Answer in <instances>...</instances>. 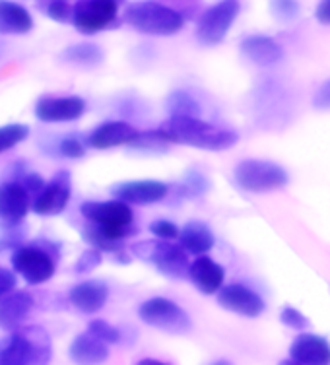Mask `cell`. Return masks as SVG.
I'll use <instances>...</instances> for the list:
<instances>
[{"instance_id":"36","label":"cell","mask_w":330,"mask_h":365,"mask_svg":"<svg viewBox=\"0 0 330 365\" xmlns=\"http://www.w3.org/2000/svg\"><path fill=\"white\" fill-rule=\"evenodd\" d=\"M20 185H21V189L28 192L29 198L37 197V195L45 189V181H43L41 177L37 175V173H28V175L21 179Z\"/></svg>"},{"instance_id":"38","label":"cell","mask_w":330,"mask_h":365,"mask_svg":"<svg viewBox=\"0 0 330 365\" xmlns=\"http://www.w3.org/2000/svg\"><path fill=\"white\" fill-rule=\"evenodd\" d=\"M16 288V276L14 272H10L6 268L0 267V297H4L10 292H14Z\"/></svg>"},{"instance_id":"5","label":"cell","mask_w":330,"mask_h":365,"mask_svg":"<svg viewBox=\"0 0 330 365\" xmlns=\"http://www.w3.org/2000/svg\"><path fill=\"white\" fill-rule=\"evenodd\" d=\"M133 253L140 260L154 264L169 278L189 276V253L181 245H173L169 241H142L133 247Z\"/></svg>"},{"instance_id":"29","label":"cell","mask_w":330,"mask_h":365,"mask_svg":"<svg viewBox=\"0 0 330 365\" xmlns=\"http://www.w3.org/2000/svg\"><path fill=\"white\" fill-rule=\"evenodd\" d=\"M88 332L93 334L96 338H99L101 342H105L107 346L109 344H119L120 342V332L119 329H115L105 321H101V319H96L92 323L88 324Z\"/></svg>"},{"instance_id":"21","label":"cell","mask_w":330,"mask_h":365,"mask_svg":"<svg viewBox=\"0 0 330 365\" xmlns=\"http://www.w3.org/2000/svg\"><path fill=\"white\" fill-rule=\"evenodd\" d=\"M68 354L76 365H101L109 359V346L86 330L72 340Z\"/></svg>"},{"instance_id":"11","label":"cell","mask_w":330,"mask_h":365,"mask_svg":"<svg viewBox=\"0 0 330 365\" xmlns=\"http://www.w3.org/2000/svg\"><path fill=\"white\" fill-rule=\"evenodd\" d=\"M72 192V181L68 171H58L49 185L33 200V212L39 216H58L68 206Z\"/></svg>"},{"instance_id":"27","label":"cell","mask_w":330,"mask_h":365,"mask_svg":"<svg viewBox=\"0 0 330 365\" xmlns=\"http://www.w3.org/2000/svg\"><path fill=\"white\" fill-rule=\"evenodd\" d=\"M82 237H84L86 241H88V243L93 247V249H98V251H107V253L117 255V253H120V249H123L120 241H113V239H109L107 235H103V233L99 232L98 225L84 227Z\"/></svg>"},{"instance_id":"39","label":"cell","mask_w":330,"mask_h":365,"mask_svg":"<svg viewBox=\"0 0 330 365\" xmlns=\"http://www.w3.org/2000/svg\"><path fill=\"white\" fill-rule=\"evenodd\" d=\"M315 18L324 26H330V0H321V4L316 6Z\"/></svg>"},{"instance_id":"34","label":"cell","mask_w":330,"mask_h":365,"mask_svg":"<svg viewBox=\"0 0 330 365\" xmlns=\"http://www.w3.org/2000/svg\"><path fill=\"white\" fill-rule=\"evenodd\" d=\"M47 14L55 21H68L72 20V6L66 0H53L47 8Z\"/></svg>"},{"instance_id":"41","label":"cell","mask_w":330,"mask_h":365,"mask_svg":"<svg viewBox=\"0 0 330 365\" xmlns=\"http://www.w3.org/2000/svg\"><path fill=\"white\" fill-rule=\"evenodd\" d=\"M278 365H301V364H299V361H295V359L289 358V359H282V361Z\"/></svg>"},{"instance_id":"9","label":"cell","mask_w":330,"mask_h":365,"mask_svg":"<svg viewBox=\"0 0 330 365\" xmlns=\"http://www.w3.org/2000/svg\"><path fill=\"white\" fill-rule=\"evenodd\" d=\"M237 14V0H222L216 6L206 10L197 26L198 41L202 45H218V43L224 41Z\"/></svg>"},{"instance_id":"24","label":"cell","mask_w":330,"mask_h":365,"mask_svg":"<svg viewBox=\"0 0 330 365\" xmlns=\"http://www.w3.org/2000/svg\"><path fill=\"white\" fill-rule=\"evenodd\" d=\"M33 28V20L24 6L0 0V34L2 36H21L28 34Z\"/></svg>"},{"instance_id":"20","label":"cell","mask_w":330,"mask_h":365,"mask_svg":"<svg viewBox=\"0 0 330 365\" xmlns=\"http://www.w3.org/2000/svg\"><path fill=\"white\" fill-rule=\"evenodd\" d=\"M107 299H109V288L101 280L82 282L71 289V303L80 313H88V315L98 313L105 307Z\"/></svg>"},{"instance_id":"18","label":"cell","mask_w":330,"mask_h":365,"mask_svg":"<svg viewBox=\"0 0 330 365\" xmlns=\"http://www.w3.org/2000/svg\"><path fill=\"white\" fill-rule=\"evenodd\" d=\"M33 309V297L26 292H10L0 297V329L14 332Z\"/></svg>"},{"instance_id":"3","label":"cell","mask_w":330,"mask_h":365,"mask_svg":"<svg viewBox=\"0 0 330 365\" xmlns=\"http://www.w3.org/2000/svg\"><path fill=\"white\" fill-rule=\"evenodd\" d=\"M125 20L148 36H175L185 26L183 16L158 2H134L127 8Z\"/></svg>"},{"instance_id":"32","label":"cell","mask_w":330,"mask_h":365,"mask_svg":"<svg viewBox=\"0 0 330 365\" xmlns=\"http://www.w3.org/2000/svg\"><path fill=\"white\" fill-rule=\"evenodd\" d=\"M280 321L286 324V327L295 330H301L309 324V319L303 315L301 311H297L295 307H289V305L288 307H284V311L280 313Z\"/></svg>"},{"instance_id":"16","label":"cell","mask_w":330,"mask_h":365,"mask_svg":"<svg viewBox=\"0 0 330 365\" xmlns=\"http://www.w3.org/2000/svg\"><path fill=\"white\" fill-rule=\"evenodd\" d=\"M289 356L301 365H330L329 340L316 334H299L289 348Z\"/></svg>"},{"instance_id":"12","label":"cell","mask_w":330,"mask_h":365,"mask_svg":"<svg viewBox=\"0 0 330 365\" xmlns=\"http://www.w3.org/2000/svg\"><path fill=\"white\" fill-rule=\"evenodd\" d=\"M111 197L125 204H140V206H148V204H155L167 197L169 187L162 181H125L113 185Z\"/></svg>"},{"instance_id":"30","label":"cell","mask_w":330,"mask_h":365,"mask_svg":"<svg viewBox=\"0 0 330 365\" xmlns=\"http://www.w3.org/2000/svg\"><path fill=\"white\" fill-rule=\"evenodd\" d=\"M272 14L280 21H292L299 14V4L295 0H272Z\"/></svg>"},{"instance_id":"4","label":"cell","mask_w":330,"mask_h":365,"mask_svg":"<svg viewBox=\"0 0 330 365\" xmlns=\"http://www.w3.org/2000/svg\"><path fill=\"white\" fill-rule=\"evenodd\" d=\"M233 175L239 187L249 192H272L289 182L288 171L267 160H243L237 163Z\"/></svg>"},{"instance_id":"40","label":"cell","mask_w":330,"mask_h":365,"mask_svg":"<svg viewBox=\"0 0 330 365\" xmlns=\"http://www.w3.org/2000/svg\"><path fill=\"white\" fill-rule=\"evenodd\" d=\"M136 365H167V364H163V361H160V359L146 358V359H140Z\"/></svg>"},{"instance_id":"31","label":"cell","mask_w":330,"mask_h":365,"mask_svg":"<svg viewBox=\"0 0 330 365\" xmlns=\"http://www.w3.org/2000/svg\"><path fill=\"white\" fill-rule=\"evenodd\" d=\"M101 264V251H98V249H88V251H84V253L80 255V259H78V262L74 264V270H76L78 274H88L92 272V270H96V268Z\"/></svg>"},{"instance_id":"43","label":"cell","mask_w":330,"mask_h":365,"mask_svg":"<svg viewBox=\"0 0 330 365\" xmlns=\"http://www.w3.org/2000/svg\"><path fill=\"white\" fill-rule=\"evenodd\" d=\"M115 2H120V0H115Z\"/></svg>"},{"instance_id":"7","label":"cell","mask_w":330,"mask_h":365,"mask_svg":"<svg viewBox=\"0 0 330 365\" xmlns=\"http://www.w3.org/2000/svg\"><path fill=\"white\" fill-rule=\"evenodd\" d=\"M119 14V2L115 0H80L72 8V21L80 34L93 36L109 28Z\"/></svg>"},{"instance_id":"42","label":"cell","mask_w":330,"mask_h":365,"mask_svg":"<svg viewBox=\"0 0 330 365\" xmlns=\"http://www.w3.org/2000/svg\"><path fill=\"white\" fill-rule=\"evenodd\" d=\"M212 365H232L230 361H225V359H220V361H214Z\"/></svg>"},{"instance_id":"6","label":"cell","mask_w":330,"mask_h":365,"mask_svg":"<svg viewBox=\"0 0 330 365\" xmlns=\"http://www.w3.org/2000/svg\"><path fill=\"white\" fill-rule=\"evenodd\" d=\"M138 317L148 327L163 330L167 334H185L192 327L190 317L185 313L183 307H179L177 303L169 302L165 297H152L142 303Z\"/></svg>"},{"instance_id":"28","label":"cell","mask_w":330,"mask_h":365,"mask_svg":"<svg viewBox=\"0 0 330 365\" xmlns=\"http://www.w3.org/2000/svg\"><path fill=\"white\" fill-rule=\"evenodd\" d=\"M29 136V128L26 125H6V127H0V154H4L8 150H12L18 146L20 142H24Z\"/></svg>"},{"instance_id":"23","label":"cell","mask_w":330,"mask_h":365,"mask_svg":"<svg viewBox=\"0 0 330 365\" xmlns=\"http://www.w3.org/2000/svg\"><path fill=\"white\" fill-rule=\"evenodd\" d=\"M179 243L189 255L202 257L214 249L216 237L206 224L202 222H189L183 230L179 232Z\"/></svg>"},{"instance_id":"25","label":"cell","mask_w":330,"mask_h":365,"mask_svg":"<svg viewBox=\"0 0 330 365\" xmlns=\"http://www.w3.org/2000/svg\"><path fill=\"white\" fill-rule=\"evenodd\" d=\"M61 56H63L64 63L92 68V66H98L103 61V51L92 45V43H78V45H72L68 49H64Z\"/></svg>"},{"instance_id":"37","label":"cell","mask_w":330,"mask_h":365,"mask_svg":"<svg viewBox=\"0 0 330 365\" xmlns=\"http://www.w3.org/2000/svg\"><path fill=\"white\" fill-rule=\"evenodd\" d=\"M313 106L323 111H330V80L319 86L313 96Z\"/></svg>"},{"instance_id":"33","label":"cell","mask_w":330,"mask_h":365,"mask_svg":"<svg viewBox=\"0 0 330 365\" xmlns=\"http://www.w3.org/2000/svg\"><path fill=\"white\" fill-rule=\"evenodd\" d=\"M150 232L154 233L158 239H162V241H171V239L179 237V227L173 222H167V220L154 222L150 225Z\"/></svg>"},{"instance_id":"17","label":"cell","mask_w":330,"mask_h":365,"mask_svg":"<svg viewBox=\"0 0 330 365\" xmlns=\"http://www.w3.org/2000/svg\"><path fill=\"white\" fill-rule=\"evenodd\" d=\"M189 278L197 286L200 294L212 295L218 294L220 288L224 286L225 270L216 260L202 255L189 267Z\"/></svg>"},{"instance_id":"35","label":"cell","mask_w":330,"mask_h":365,"mask_svg":"<svg viewBox=\"0 0 330 365\" xmlns=\"http://www.w3.org/2000/svg\"><path fill=\"white\" fill-rule=\"evenodd\" d=\"M58 150H61V154H63L64 158H71V160L84 158V154H86L84 146L80 144V140H78V138H64V140L61 142Z\"/></svg>"},{"instance_id":"14","label":"cell","mask_w":330,"mask_h":365,"mask_svg":"<svg viewBox=\"0 0 330 365\" xmlns=\"http://www.w3.org/2000/svg\"><path fill=\"white\" fill-rule=\"evenodd\" d=\"M86 113V101L80 98H43L37 101L36 115L43 123H71Z\"/></svg>"},{"instance_id":"2","label":"cell","mask_w":330,"mask_h":365,"mask_svg":"<svg viewBox=\"0 0 330 365\" xmlns=\"http://www.w3.org/2000/svg\"><path fill=\"white\" fill-rule=\"evenodd\" d=\"M51 338L41 327H24L0 342V365H49Z\"/></svg>"},{"instance_id":"26","label":"cell","mask_w":330,"mask_h":365,"mask_svg":"<svg viewBox=\"0 0 330 365\" xmlns=\"http://www.w3.org/2000/svg\"><path fill=\"white\" fill-rule=\"evenodd\" d=\"M171 117H198L200 107L195 99L190 98L187 91H175L169 96L167 101Z\"/></svg>"},{"instance_id":"13","label":"cell","mask_w":330,"mask_h":365,"mask_svg":"<svg viewBox=\"0 0 330 365\" xmlns=\"http://www.w3.org/2000/svg\"><path fill=\"white\" fill-rule=\"evenodd\" d=\"M29 210V195L20 182L0 185V227L10 230L26 218Z\"/></svg>"},{"instance_id":"1","label":"cell","mask_w":330,"mask_h":365,"mask_svg":"<svg viewBox=\"0 0 330 365\" xmlns=\"http://www.w3.org/2000/svg\"><path fill=\"white\" fill-rule=\"evenodd\" d=\"M158 134L167 144H181V146L200 148V150H212V152L230 150L239 140L237 133L214 127L198 117H169L162 127L158 128Z\"/></svg>"},{"instance_id":"8","label":"cell","mask_w":330,"mask_h":365,"mask_svg":"<svg viewBox=\"0 0 330 365\" xmlns=\"http://www.w3.org/2000/svg\"><path fill=\"white\" fill-rule=\"evenodd\" d=\"M12 267L31 286L45 284L55 276V259L39 245L20 247L12 255Z\"/></svg>"},{"instance_id":"22","label":"cell","mask_w":330,"mask_h":365,"mask_svg":"<svg viewBox=\"0 0 330 365\" xmlns=\"http://www.w3.org/2000/svg\"><path fill=\"white\" fill-rule=\"evenodd\" d=\"M243 55L259 66H274L284 58V49L278 41L267 36H251L241 43Z\"/></svg>"},{"instance_id":"15","label":"cell","mask_w":330,"mask_h":365,"mask_svg":"<svg viewBox=\"0 0 330 365\" xmlns=\"http://www.w3.org/2000/svg\"><path fill=\"white\" fill-rule=\"evenodd\" d=\"M80 212L86 220L96 225H130L133 224V208L120 200L109 202H84Z\"/></svg>"},{"instance_id":"19","label":"cell","mask_w":330,"mask_h":365,"mask_svg":"<svg viewBox=\"0 0 330 365\" xmlns=\"http://www.w3.org/2000/svg\"><path fill=\"white\" fill-rule=\"evenodd\" d=\"M138 134L140 133H138L133 125H128V123H123V120H109V123L99 125V127L88 136V144L92 148H98V150H109V148L130 144Z\"/></svg>"},{"instance_id":"10","label":"cell","mask_w":330,"mask_h":365,"mask_svg":"<svg viewBox=\"0 0 330 365\" xmlns=\"http://www.w3.org/2000/svg\"><path fill=\"white\" fill-rule=\"evenodd\" d=\"M218 303L224 309L247 317V319H257L267 309L264 299L254 289L247 288L243 284L222 286L218 292Z\"/></svg>"}]
</instances>
